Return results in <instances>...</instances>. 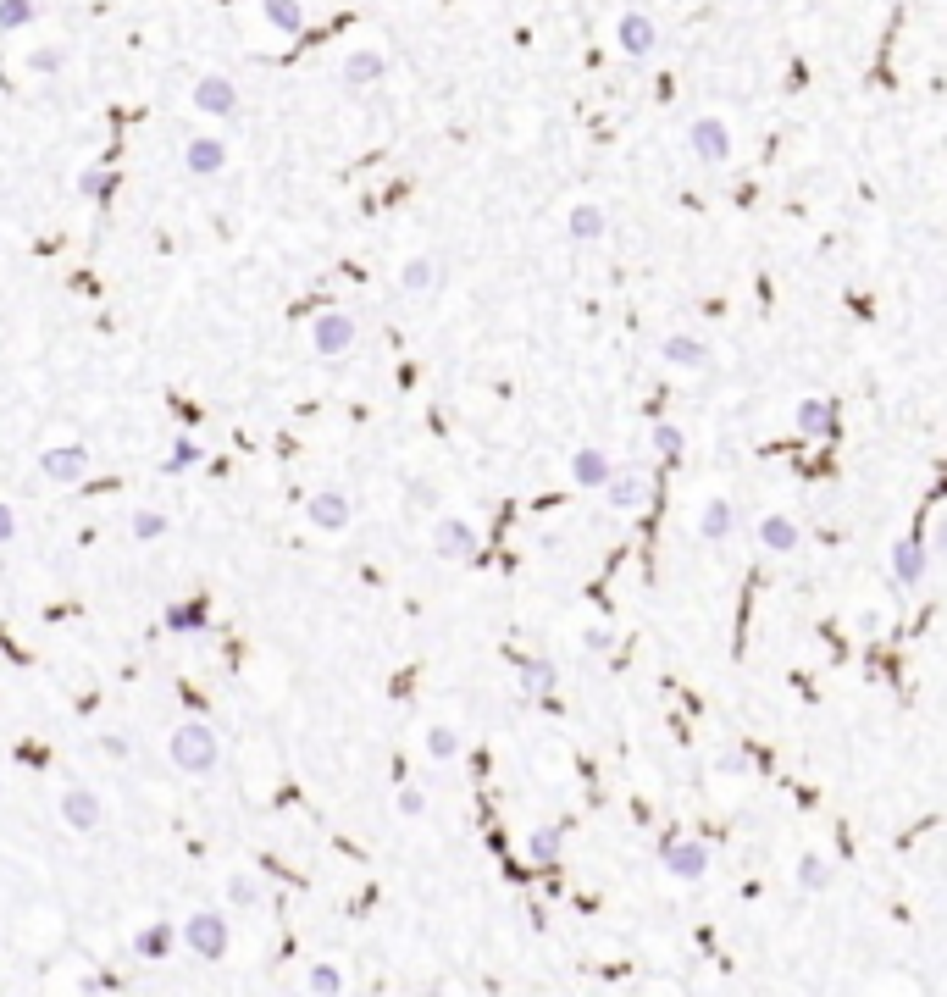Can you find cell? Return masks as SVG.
Masks as SVG:
<instances>
[{"label":"cell","mask_w":947,"mask_h":997,"mask_svg":"<svg viewBox=\"0 0 947 997\" xmlns=\"http://www.w3.org/2000/svg\"><path fill=\"white\" fill-rule=\"evenodd\" d=\"M527 848H532V859H543V865H549L554 853H560V831H554V826H538Z\"/></svg>","instance_id":"obj_35"},{"label":"cell","mask_w":947,"mask_h":997,"mask_svg":"<svg viewBox=\"0 0 947 997\" xmlns=\"http://www.w3.org/2000/svg\"><path fill=\"white\" fill-rule=\"evenodd\" d=\"M205 599H178L167 604V632H205Z\"/></svg>","instance_id":"obj_24"},{"label":"cell","mask_w":947,"mask_h":997,"mask_svg":"<svg viewBox=\"0 0 947 997\" xmlns=\"http://www.w3.org/2000/svg\"><path fill=\"white\" fill-rule=\"evenodd\" d=\"M228 903H239V909L261 903V881H255V876H233V881H228Z\"/></svg>","instance_id":"obj_34"},{"label":"cell","mask_w":947,"mask_h":997,"mask_svg":"<svg viewBox=\"0 0 947 997\" xmlns=\"http://www.w3.org/2000/svg\"><path fill=\"white\" fill-rule=\"evenodd\" d=\"M432 283H438V261H432V255H410V261L399 266V289L405 294H427Z\"/></svg>","instance_id":"obj_22"},{"label":"cell","mask_w":947,"mask_h":997,"mask_svg":"<svg viewBox=\"0 0 947 997\" xmlns=\"http://www.w3.org/2000/svg\"><path fill=\"white\" fill-rule=\"evenodd\" d=\"M737 527V510L732 499H704V510H698V538L704 543H726Z\"/></svg>","instance_id":"obj_13"},{"label":"cell","mask_w":947,"mask_h":997,"mask_svg":"<svg viewBox=\"0 0 947 997\" xmlns=\"http://www.w3.org/2000/svg\"><path fill=\"white\" fill-rule=\"evenodd\" d=\"M427 754L438 759V765L460 759V732H455V726H432V732H427Z\"/></svg>","instance_id":"obj_29"},{"label":"cell","mask_w":947,"mask_h":997,"mask_svg":"<svg viewBox=\"0 0 947 997\" xmlns=\"http://www.w3.org/2000/svg\"><path fill=\"white\" fill-rule=\"evenodd\" d=\"M311 349H316V355H327V361L349 355V349H355V322H349L344 311L316 316V322H311Z\"/></svg>","instance_id":"obj_5"},{"label":"cell","mask_w":947,"mask_h":997,"mask_svg":"<svg viewBox=\"0 0 947 997\" xmlns=\"http://www.w3.org/2000/svg\"><path fill=\"white\" fill-rule=\"evenodd\" d=\"M261 12H266V23H272L283 39H300L305 34V6H300V0H261Z\"/></svg>","instance_id":"obj_18"},{"label":"cell","mask_w":947,"mask_h":997,"mask_svg":"<svg viewBox=\"0 0 947 997\" xmlns=\"http://www.w3.org/2000/svg\"><path fill=\"white\" fill-rule=\"evenodd\" d=\"M100 748H106L111 759H128V737H122V732H106V737H100Z\"/></svg>","instance_id":"obj_41"},{"label":"cell","mask_w":947,"mask_h":997,"mask_svg":"<svg viewBox=\"0 0 947 997\" xmlns=\"http://www.w3.org/2000/svg\"><path fill=\"white\" fill-rule=\"evenodd\" d=\"M28 73H39V78L61 73V50H34V56H28Z\"/></svg>","instance_id":"obj_36"},{"label":"cell","mask_w":947,"mask_h":997,"mask_svg":"<svg viewBox=\"0 0 947 997\" xmlns=\"http://www.w3.org/2000/svg\"><path fill=\"white\" fill-rule=\"evenodd\" d=\"M792 421H798V433L804 438H826V444L842 433V416H837L831 399H804V405L792 410Z\"/></svg>","instance_id":"obj_8"},{"label":"cell","mask_w":947,"mask_h":997,"mask_svg":"<svg viewBox=\"0 0 947 997\" xmlns=\"http://www.w3.org/2000/svg\"><path fill=\"white\" fill-rule=\"evenodd\" d=\"M178 942H189V953H200V959H222L228 953V920H222V909H194L183 920Z\"/></svg>","instance_id":"obj_2"},{"label":"cell","mask_w":947,"mask_h":997,"mask_svg":"<svg viewBox=\"0 0 947 997\" xmlns=\"http://www.w3.org/2000/svg\"><path fill=\"white\" fill-rule=\"evenodd\" d=\"M128 532H133V543H156L161 532H167V516H161V510H133Z\"/></svg>","instance_id":"obj_30"},{"label":"cell","mask_w":947,"mask_h":997,"mask_svg":"<svg viewBox=\"0 0 947 997\" xmlns=\"http://www.w3.org/2000/svg\"><path fill=\"white\" fill-rule=\"evenodd\" d=\"M432 554L438 560H477V527L460 516H444L432 527Z\"/></svg>","instance_id":"obj_6"},{"label":"cell","mask_w":947,"mask_h":997,"mask_svg":"<svg viewBox=\"0 0 947 997\" xmlns=\"http://www.w3.org/2000/svg\"><path fill=\"white\" fill-rule=\"evenodd\" d=\"M687 145H693L698 161L720 167V161H732V128L720 117H698V122H687Z\"/></svg>","instance_id":"obj_3"},{"label":"cell","mask_w":947,"mask_h":997,"mask_svg":"<svg viewBox=\"0 0 947 997\" xmlns=\"http://www.w3.org/2000/svg\"><path fill=\"white\" fill-rule=\"evenodd\" d=\"M892 577H898V588H920L931 577V543L914 538V532L892 543Z\"/></svg>","instance_id":"obj_4"},{"label":"cell","mask_w":947,"mask_h":997,"mask_svg":"<svg viewBox=\"0 0 947 997\" xmlns=\"http://www.w3.org/2000/svg\"><path fill=\"white\" fill-rule=\"evenodd\" d=\"M660 355H665L671 366H682V372H704V366H709V349L698 344V338H687V333H671V338L660 344Z\"/></svg>","instance_id":"obj_16"},{"label":"cell","mask_w":947,"mask_h":997,"mask_svg":"<svg viewBox=\"0 0 947 997\" xmlns=\"http://www.w3.org/2000/svg\"><path fill=\"white\" fill-rule=\"evenodd\" d=\"M28 23H34V0H0V34H17Z\"/></svg>","instance_id":"obj_32"},{"label":"cell","mask_w":947,"mask_h":997,"mask_svg":"<svg viewBox=\"0 0 947 997\" xmlns=\"http://www.w3.org/2000/svg\"><path fill=\"white\" fill-rule=\"evenodd\" d=\"M643 493H648V482L637 477V471H615V477L604 482V499H610L615 510H637L643 505Z\"/></svg>","instance_id":"obj_20"},{"label":"cell","mask_w":947,"mask_h":997,"mask_svg":"<svg viewBox=\"0 0 947 997\" xmlns=\"http://www.w3.org/2000/svg\"><path fill=\"white\" fill-rule=\"evenodd\" d=\"M78 189H84L89 200H111V189H117V178H111L106 167H89V172H78Z\"/></svg>","instance_id":"obj_33"},{"label":"cell","mask_w":947,"mask_h":997,"mask_svg":"<svg viewBox=\"0 0 947 997\" xmlns=\"http://www.w3.org/2000/svg\"><path fill=\"white\" fill-rule=\"evenodd\" d=\"M427 809V798H421V787H410V781H399V815H421Z\"/></svg>","instance_id":"obj_38"},{"label":"cell","mask_w":947,"mask_h":997,"mask_svg":"<svg viewBox=\"0 0 947 997\" xmlns=\"http://www.w3.org/2000/svg\"><path fill=\"white\" fill-rule=\"evenodd\" d=\"M615 477V460L604 455V449H576L571 455V482L576 488H593V493H604V482Z\"/></svg>","instance_id":"obj_11"},{"label":"cell","mask_w":947,"mask_h":997,"mask_svg":"<svg viewBox=\"0 0 947 997\" xmlns=\"http://www.w3.org/2000/svg\"><path fill=\"white\" fill-rule=\"evenodd\" d=\"M565 228H571V239H582V244H593V239H604L610 233V217H604V205H571V217H565Z\"/></svg>","instance_id":"obj_17"},{"label":"cell","mask_w":947,"mask_h":997,"mask_svg":"<svg viewBox=\"0 0 947 997\" xmlns=\"http://www.w3.org/2000/svg\"><path fill=\"white\" fill-rule=\"evenodd\" d=\"M615 39H621L626 56H648L660 34H654V17H648V12H621V23H615Z\"/></svg>","instance_id":"obj_12"},{"label":"cell","mask_w":947,"mask_h":997,"mask_svg":"<svg viewBox=\"0 0 947 997\" xmlns=\"http://www.w3.org/2000/svg\"><path fill=\"white\" fill-rule=\"evenodd\" d=\"M931 549L947 560V516H936V527H931Z\"/></svg>","instance_id":"obj_42"},{"label":"cell","mask_w":947,"mask_h":997,"mask_svg":"<svg viewBox=\"0 0 947 997\" xmlns=\"http://www.w3.org/2000/svg\"><path fill=\"white\" fill-rule=\"evenodd\" d=\"M200 460H205V449L194 444V438H178V444H172V455L161 460V471H167V477H178V471H194Z\"/></svg>","instance_id":"obj_28"},{"label":"cell","mask_w":947,"mask_h":997,"mask_svg":"<svg viewBox=\"0 0 947 997\" xmlns=\"http://www.w3.org/2000/svg\"><path fill=\"white\" fill-rule=\"evenodd\" d=\"M194 106H200L205 117H233V111H239V89H233V78L205 73L200 84H194Z\"/></svg>","instance_id":"obj_7"},{"label":"cell","mask_w":947,"mask_h":997,"mask_svg":"<svg viewBox=\"0 0 947 997\" xmlns=\"http://www.w3.org/2000/svg\"><path fill=\"white\" fill-rule=\"evenodd\" d=\"M759 549L792 554V549H798V521H792V516H765V521H759Z\"/></svg>","instance_id":"obj_19"},{"label":"cell","mask_w":947,"mask_h":997,"mask_svg":"<svg viewBox=\"0 0 947 997\" xmlns=\"http://www.w3.org/2000/svg\"><path fill=\"white\" fill-rule=\"evenodd\" d=\"M349 516H355V505H349L344 493H333V488L316 493L311 505H305V521H311L316 532H344V527H349Z\"/></svg>","instance_id":"obj_10"},{"label":"cell","mask_w":947,"mask_h":997,"mask_svg":"<svg viewBox=\"0 0 947 997\" xmlns=\"http://www.w3.org/2000/svg\"><path fill=\"white\" fill-rule=\"evenodd\" d=\"M183 167H189L194 178H216V172L228 167V145H222V139H194V145L183 150Z\"/></svg>","instance_id":"obj_14"},{"label":"cell","mask_w":947,"mask_h":997,"mask_svg":"<svg viewBox=\"0 0 947 997\" xmlns=\"http://www.w3.org/2000/svg\"><path fill=\"white\" fill-rule=\"evenodd\" d=\"M521 693H527V698H549L554 693V665L549 660H527V665H521Z\"/></svg>","instance_id":"obj_27"},{"label":"cell","mask_w":947,"mask_h":997,"mask_svg":"<svg viewBox=\"0 0 947 997\" xmlns=\"http://www.w3.org/2000/svg\"><path fill=\"white\" fill-rule=\"evenodd\" d=\"M826 876H831V870L820 865L815 853H804V865H798V881H804V887H826Z\"/></svg>","instance_id":"obj_37"},{"label":"cell","mask_w":947,"mask_h":997,"mask_svg":"<svg viewBox=\"0 0 947 997\" xmlns=\"http://www.w3.org/2000/svg\"><path fill=\"white\" fill-rule=\"evenodd\" d=\"M61 820H67L72 831H95L100 826V798L89 793V787H72V793L61 798Z\"/></svg>","instance_id":"obj_15"},{"label":"cell","mask_w":947,"mask_h":997,"mask_svg":"<svg viewBox=\"0 0 947 997\" xmlns=\"http://www.w3.org/2000/svg\"><path fill=\"white\" fill-rule=\"evenodd\" d=\"M383 73H388V61L377 56V50H355V56L344 61V84H349V89H366V84H377Z\"/></svg>","instance_id":"obj_21"},{"label":"cell","mask_w":947,"mask_h":997,"mask_svg":"<svg viewBox=\"0 0 947 997\" xmlns=\"http://www.w3.org/2000/svg\"><path fill=\"white\" fill-rule=\"evenodd\" d=\"M648 444H654V455H660V460H682L687 433L676 427V421H654V433H648Z\"/></svg>","instance_id":"obj_26"},{"label":"cell","mask_w":947,"mask_h":997,"mask_svg":"<svg viewBox=\"0 0 947 997\" xmlns=\"http://www.w3.org/2000/svg\"><path fill=\"white\" fill-rule=\"evenodd\" d=\"M172 942H178V931H172V925H144L139 937H133V953H139V959H167Z\"/></svg>","instance_id":"obj_25"},{"label":"cell","mask_w":947,"mask_h":997,"mask_svg":"<svg viewBox=\"0 0 947 997\" xmlns=\"http://www.w3.org/2000/svg\"><path fill=\"white\" fill-rule=\"evenodd\" d=\"M167 754H172V765L178 770H189V776H205V770L216 765V732L205 721H183L178 732H172V743H167Z\"/></svg>","instance_id":"obj_1"},{"label":"cell","mask_w":947,"mask_h":997,"mask_svg":"<svg viewBox=\"0 0 947 997\" xmlns=\"http://www.w3.org/2000/svg\"><path fill=\"white\" fill-rule=\"evenodd\" d=\"M582 643H588L593 654H610V649H615V632H610V626H593V632L582 637Z\"/></svg>","instance_id":"obj_40"},{"label":"cell","mask_w":947,"mask_h":997,"mask_svg":"<svg viewBox=\"0 0 947 997\" xmlns=\"http://www.w3.org/2000/svg\"><path fill=\"white\" fill-rule=\"evenodd\" d=\"M305 986H311L316 997H338V992H344V975H338V964H311Z\"/></svg>","instance_id":"obj_31"},{"label":"cell","mask_w":947,"mask_h":997,"mask_svg":"<svg viewBox=\"0 0 947 997\" xmlns=\"http://www.w3.org/2000/svg\"><path fill=\"white\" fill-rule=\"evenodd\" d=\"M6 543H17V510L0 499V549H6Z\"/></svg>","instance_id":"obj_39"},{"label":"cell","mask_w":947,"mask_h":997,"mask_svg":"<svg viewBox=\"0 0 947 997\" xmlns=\"http://www.w3.org/2000/svg\"><path fill=\"white\" fill-rule=\"evenodd\" d=\"M665 865H671L676 876L698 881V876L709 870V848H704V842H682V848H671V853H665Z\"/></svg>","instance_id":"obj_23"},{"label":"cell","mask_w":947,"mask_h":997,"mask_svg":"<svg viewBox=\"0 0 947 997\" xmlns=\"http://www.w3.org/2000/svg\"><path fill=\"white\" fill-rule=\"evenodd\" d=\"M39 471H45L50 482H78V477H89V449L84 444L45 449V455H39Z\"/></svg>","instance_id":"obj_9"}]
</instances>
